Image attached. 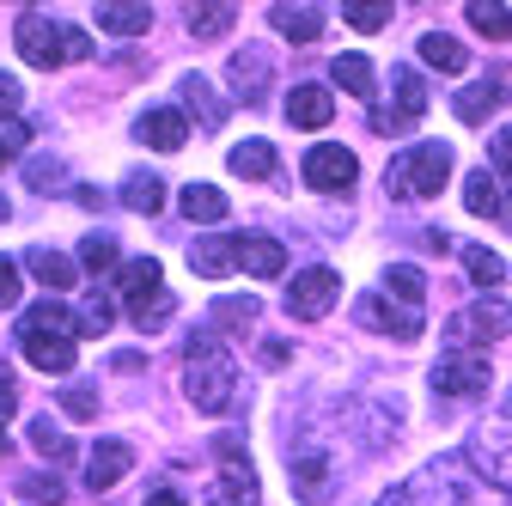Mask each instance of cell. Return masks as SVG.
I'll return each instance as SVG.
<instances>
[{"instance_id":"obj_1","label":"cell","mask_w":512,"mask_h":506,"mask_svg":"<svg viewBox=\"0 0 512 506\" xmlns=\"http://www.w3.org/2000/svg\"><path fill=\"white\" fill-rule=\"evenodd\" d=\"M19 342H25V360L43 366V372H74V354H80V318L55 299H37L25 305L19 318Z\"/></svg>"},{"instance_id":"obj_2","label":"cell","mask_w":512,"mask_h":506,"mask_svg":"<svg viewBox=\"0 0 512 506\" xmlns=\"http://www.w3.org/2000/svg\"><path fill=\"white\" fill-rule=\"evenodd\" d=\"M183 391H189V403H196L202 415L232 409L238 366H232V354L220 348V336H208V330L189 336V354H183Z\"/></svg>"},{"instance_id":"obj_3","label":"cell","mask_w":512,"mask_h":506,"mask_svg":"<svg viewBox=\"0 0 512 506\" xmlns=\"http://www.w3.org/2000/svg\"><path fill=\"white\" fill-rule=\"evenodd\" d=\"M19 55L31 61V68H61V61H86L92 55V37L86 31H74V25H55L49 13H37V7H25L19 13Z\"/></svg>"},{"instance_id":"obj_4","label":"cell","mask_w":512,"mask_h":506,"mask_svg":"<svg viewBox=\"0 0 512 506\" xmlns=\"http://www.w3.org/2000/svg\"><path fill=\"white\" fill-rule=\"evenodd\" d=\"M445 177H452V147L445 141H421L409 153L391 159V171H384V189H391L397 202H433Z\"/></svg>"},{"instance_id":"obj_5","label":"cell","mask_w":512,"mask_h":506,"mask_svg":"<svg viewBox=\"0 0 512 506\" xmlns=\"http://www.w3.org/2000/svg\"><path fill=\"white\" fill-rule=\"evenodd\" d=\"M421 116H427V80L415 68H391V104L372 110V129L378 135H409Z\"/></svg>"},{"instance_id":"obj_6","label":"cell","mask_w":512,"mask_h":506,"mask_svg":"<svg viewBox=\"0 0 512 506\" xmlns=\"http://www.w3.org/2000/svg\"><path fill=\"white\" fill-rule=\"evenodd\" d=\"M488 378H494L488 348H452V354L433 366V391H439V397H482Z\"/></svg>"},{"instance_id":"obj_7","label":"cell","mask_w":512,"mask_h":506,"mask_svg":"<svg viewBox=\"0 0 512 506\" xmlns=\"http://www.w3.org/2000/svg\"><path fill=\"white\" fill-rule=\"evenodd\" d=\"M512 330V305L506 299H476L470 311L452 318V348H488Z\"/></svg>"},{"instance_id":"obj_8","label":"cell","mask_w":512,"mask_h":506,"mask_svg":"<svg viewBox=\"0 0 512 506\" xmlns=\"http://www.w3.org/2000/svg\"><path fill=\"white\" fill-rule=\"evenodd\" d=\"M336 299H342V275H336V269H305V275H293V287H287V318L317 324Z\"/></svg>"},{"instance_id":"obj_9","label":"cell","mask_w":512,"mask_h":506,"mask_svg":"<svg viewBox=\"0 0 512 506\" xmlns=\"http://www.w3.org/2000/svg\"><path fill=\"white\" fill-rule=\"evenodd\" d=\"M354 177H360V159H354L348 147H336V141H324V147H311V153H305V183H311V189H324V196L348 189Z\"/></svg>"},{"instance_id":"obj_10","label":"cell","mask_w":512,"mask_h":506,"mask_svg":"<svg viewBox=\"0 0 512 506\" xmlns=\"http://www.w3.org/2000/svg\"><path fill=\"white\" fill-rule=\"evenodd\" d=\"M360 324H366V330H384V336H397V342H415V336L427 330L415 305H391V299H384V293L360 299Z\"/></svg>"},{"instance_id":"obj_11","label":"cell","mask_w":512,"mask_h":506,"mask_svg":"<svg viewBox=\"0 0 512 506\" xmlns=\"http://www.w3.org/2000/svg\"><path fill=\"white\" fill-rule=\"evenodd\" d=\"M128 470H135V446L128 439H98V446L86 452V482L104 494V488H116Z\"/></svg>"},{"instance_id":"obj_12","label":"cell","mask_w":512,"mask_h":506,"mask_svg":"<svg viewBox=\"0 0 512 506\" xmlns=\"http://www.w3.org/2000/svg\"><path fill=\"white\" fill-rule=\"evenodd\" d=\"M208 500H214V506H263V488H256V470H250V458H226V470L214 476Z\"/></svg>"},{"instance_id":"obj_13","label":"cell","mask_w":512,"mask_h":506,"mask_svg":"<svg viewBox=\"0 0 512 506\" xmlns=\"http://www.w3.org/2000/svg\"><path fill=\"white\" fill-rule=\"evenodd\" d=\"M287 482H293V494L299 500H311V506H324L330 500V458L324 452H287Z\"/></svg>"},{"instance_id":"obj_14","label":"cell","mask_w":512,"mask_h":506,"mask_svg":"<svg viewBox=\"0 0 512 506\" xmlns=\"http://www.w3.org/2000/svg\"><path fill=\"white\" fill-rule=\"evenodd\" d=\"M269 25H275L287 43H317V37H324V7H293V0H275V7H269Z\"/></svg>"},{"instance_id":"obj_15","label":"cell","mask_w":512,"mask_h":506,"mask_svg":"<svg viewBox=\"0 0 512 506\" xmlns=\"http://www.w3.org/2000/svg\"><path fill=\"white\" fill-rule=\"evenodd\" d=\"M330 116H336L330 86H293L287 92V122H293V129H324Z\"/></svg>"},{"instance_id":"obj_16","label":"cell","mask_w":512,"mask_h":506,"mask_svg":"<svg viewBox=\"0 0 512 506\" xmlns=\"http://www.w3.org/2000/svg\"><path fill=\"white\" fill-rule=\"evenodd\" d=\"M232 263H238V238H226V232H208V238L189 244V269L208 275V281H220Z\"/></svg>"},{"instance_id":"obj_17","label":"cell","mask_w":512,"mask_h":506,"mask_svg":"<svg viewBox=\"0 0 512 506\" xmlns=\"http://www.w3.org/2000/svg\"><path fill=\"white\" fill-rule=\"evenodd\" d=\"M238 263H244V275H256V281H275L281 269H287V250H281V238H238Z\"/></svg>"},{"instance_id":"obj_18","label":"cell","mask_w":512,"mask_h":506,"mask_svg":"<svg viewBox=\"0 0 512 506\" xmlns=\"http://www.w3.org/2000/svg\"><path fill=\"white\" fill-rule=\"evenodd\" d=\"M141 141H147L153 153H177V147L189 141V122H183L177 110H147V116H141Z\"/></svg>"},{"instance_id":"obj_19","label":"cell","mask_w":512,"mask_h":506,"mask_svg":"<svg viewBox=\"0 0 512 506\" xmlns=\"http://www.w3.org/2000/svg\"><path fill=\"white\" fill-rule=\"evenodd\" d=\"M165 287V269H159V257H135V263H122L116 269V293L135 305V299H147V293H159Z\"/></svg>"},{"instance_id":"obj_20","label":"cell","mask_w":512,"mask_h":506,"mask_svg":"<svg viewBox=\"0 0 512 506\" xmlns=\"http://www.w3.org/2000/svg\"><path fill=\"white\" fill-rule=\"evenodd\" d=\"M183 214L189 220H202V226H214V220H226L232 214V202H226V189H214V183H183Z\"/></svg>"},{"instance_id":"obj_21","label":"cell","mask_w":512,"mask_h":506,"mask_svg":"<svg viewBox=\"0 0 512 506\" xmlns=\"http://www.w3.org/2000/svg\"><path fill=\"white\" fill-rule=\"evenodd\" d=\"M500 98H506V86H500V80H476V86H464V92H458V104H452V110H458V122H470V129H476V122H488V116L500 110Z\"/></svg>"},{"instance_id":"obj_22","label":"cell","mask_w":512,"mask_h":506,"mask_svg":"<svg viewBox=\"0 0 512 506\" xmlns=\"http://www.w3.org/2000/svg\"><path fill=\"white\" fill-rule=\"evenodd\" d=\"M25 269L49 287V293H68L74 287V263L61 257V250H49V244H37V250H25Z\"/></svg>"},{"instance_id":"obj_23","label":"cell","mask_w":512,"mask_h":506,"mask_svg":"<svg viewBox=\"0 0 512 506\" xmlns=\"http://www.w3.org/2000/svg\"><path fill=\"white\" fill-rule=\"evenodd\" d=\"M464 208H470L476 220H494V214H506V202H500V177H494L488 165L464 177Z\"/></svg>"},{"instance_id":"obj_24","label":"cell","mask_w":512,"mask_h":506,"mask_svg":"<svg viewBox=\"0 0 512 506\" xmlns=\"http://www.w3.org/2000/svg\"><path fill=\"white\" fill-rule=\"evenodd\" d=\"M421 61H427V68H439V74H464L470 68V49L458 37H445V31H427L421 37Z\"/></svg>"},{"instance_id":"obj_25","label":"cell","mask_w":512,"mask_h":506,"mask_svg":"<svg viewBox=\"0 0 512 506\" xmlns=\"http://www.w3.org/2000/svg\"><path fill=\"white\" fill-rule=\"evenodd\" d=\"M147 25H153L147 7H122V0H104V7H98V31L104 37H141Z\"/></svg>"},{"instance_id":"obj_26","label":"cell","mask_w":512,"mask_h":506,"mask_svg":"<svg viewBox=\"0 0 512 506\" xmlns=\"http://www.w3.org/2000/svg\"><path fill=\"white\" fill-rule=\"evenodd\" d=\"M464 19H470L488 43H512V7H500V0H470Z\"/></svg>"},{"instance_id":"obj_27","label":"cell","mask_w":512,"mask_h":506,"mask_svg":"<svg viewBox=\"0 0 512 506\" xmlns=\"http://www.w3.org/2000/svg\"><path fill=\"white\" fill-rule=\"evenodd\" d=\"M159 202H165V183H159L153 171L122 177V208H128V214H159Z\"/></svg>"},{"instance_id":"obj_28","label":"cell","mask_w":512,"mask_h":506,"mask_svg":"<svg viewBox=\"0 0 512 506\" xmlns=\"http://www.w3.org/2000/svg\"><path fill=\"white\" fill-rule=\"evenodd\" d=\"M226 165H232L238 177H250V183H263V177H275V147H269V141H244V147L226 153Z\"/></svg>"},{"instance_id":"obj_29","label":"cell","mask_w":512,"mask_h":506,"mask_svg":"<svg viewBox=\"0 0 512 506\" xmlns=\"http://www.w3.org/2000/svg\"><path fill=\"white\" fill-rule=\"evenodd\" d=\"M183 104L196 110V122H202V129H220V122H226V104L214 98V86H208L202 74H189V80H183Z\"/></svg>"},{"instance_id":"obj_30","label":"cell","mask_w":512,"mask_h":506,"mask_svg":"<svg viewBox=\"0 0 512 506\" xmlns=\"http://www.w3.org/2000/svg\"><path fill=\"white\" fill-rule=\"evenodd\" d=\"M330 80H336L348 98H372V61H366V55H336V61H330Z\"/></svg>"},{"instance_id":"obj_31","label":"cell","mask_w":512,"mask_h":506,"mask_svg":"<svg viewBox=\"0 0 512 506\" xmlns=\"http://www.w3.org/2000/svg\"><path fill=\"white\" fill-rule=\"evenodd\" d=\"M384 293L403 299V305H421L427 299V275L415 263H391V269H384Z\"/></svg>"},{"instance_id":"obj_32","label":"cell","mask_w":512,"mask_h":506,"mask_svg":"<svg viewBox=\"0 0 512 506\" xmlns=\"http://www.w3.org/2000/svg\"><path fill=\"white\" fill-rule=\"evenodd\" d=\"M232 80H238L232 92L256 104V98H263V80H269V61H263V55H244V49H238V55H232Z\"/></svg>"},{"instance_id":"obj_33","label":"cell","mask_w":512,"mask_h":506,"mask_svg":"<svg viewBox=\"0 0 512 506\" xmlns=\"http://www.w3.org/2000/svg\"><path fill=\"white\" fill-rule=\"evenodd\" d=\"M256 318H263V305H256L250 293H226V299H214V324H226V330H250Z\"/></svg>"},{"instance_id":"obj_34","label":"cell","mask_w":512,"mask_h":506,"mask_svg":"<svg viewBox=\"0 0 512 506\" xmlns=\"http://www.w3.org/2000/svg\"><path fill=\"white\" fill-rule=\"evenodd\" d=\"M464 269H470L476 287H500V281H506V263L494 257L488 244H464Z\"/></svg>"},{"instance_id":"obj_35","label":"cell","mask_w":512,"mask_h":506,"mask_svg":"<svg viewBox=\"0 0 512 506\" xmlns=\"http://www.w3.org/2000/svg\"><path fill=\"white\" fill-rule=\"evenodd\" d=\"M31 446H37V452H43L49 464H68V458H74V439H68V433H61V427H55L49 415H43V421L31 427Z\"/></svg>"},{"instance_id":"obj_36","label":"cell","mask_w":512,"mask_h":506,"mask_svg":"<svg viewBox=\"0 0 512 506\" xmlns=\"http://www.w3.org/2000/svg\"><path fill=\"white\" fill-rule=\"evenodd\" d=\"M110 318H116V299H110L104 287H92V293H86V305H80V336H104V330H110Z\"/></svg>"},{"instance_id":"obj_37","label":"cell","mask_w":512,"mask_h":506,"mask_svg":"<svg viewBox=\"0 0 512 506\" xmlns=\"http://www.w3.org/2000/svg\"><path fill=\"white\" fill-rule=\"evenodd\" d=\"M171 311H177V299L159 287V293H147V299H135V305H128V318H135V330H159V324L171 318Z\"/></svg>"},{"instance_id":"obj_38","label":"cell","mask_w":512,"mask_h":506,"mask_svg":"<svg viewBox=\"0 0 512 506\" xmlns=\"http://www.w3.org/2000/svg\"><path fill=\"white\" fill-rule=\"evenodd\" d=\"M232 19H238V7H226V0H220V7H189V31H196V37H226Z\"/></svg>"},{"instance_id":"obj_39","label":"cell","mask_w":512,"mask_h":506,"mask_svg":"<svg viewBox=\"0 0 512 506\" xmlns=\"http://www.w3.org/2000/svg\"><path fill=\"white\" fill-rule=\"evenodd\" d=\"M342 19L354 25V31H384V25H391V7H384V0H348V7H342Z\"/></svg>"},{"instance_id":"obj_40","label":"cell","mask_w":512,"mask_h":506,"mask_svg":"<svg viewBox=\"0 0 512 506\" xmlns=\"http://www.w3.org/2000/svg\"><path fill=\"white\" fill-rule=\"evenodd\" d=\"M80 263H86L92 275L116 269V238H110V232H86V238H80Z\"/></svg>"},{"instance_id":"obj_41","label":"cell","mask_w":512,"mask_h":506,"mask_svg":"<svg viewBox=\"0 0 512 506\" xmlns=\"http://www.w3.org/2000/svg\"><path fill=\"white\" fill-rule=\"evenodd\" d=\"M19 494L31 506H61V482L55 476H19Z\"/></svg>"},{"instance_id":"obj_42","label":"cell","mask_w":512,"mask_h":506,"mask_svg":"<svg viewBox=\"0 0 512 506\" xmlns=\"http://www.w3.org/2000/svg\"><path fill=\"white\" fill-rule=\"evenodd\" d=\"M488 171H494V177L512 189V129H500V135L488 141Z\"/></svg>"},{"instance_id":"obj_43","label":"cell","mask_w":512,"mask_h":506,"mask_svg":"<svg viewBox=\"0 0 512 506\" xmlns=\"http://www.w3.org/2000/svg\"><path fill=\"white\" fill-rule=\"evenodd\" d=\"M61 409L80 415V421H92V415H98V391H92V385H61Z\"/></svg>"},{"instance_id":"obj_44","label":"cell","mask_w":512,"mask_h":506,"mask_svg":"<svg viewBox=\"0 0 512 506\" xmlns=\"http://www.w3.org/2000/svg\"><path fill=\"white\" fill-rule=\"evenodd\" d=\"M25 147H31V129H25V122H0V165L19 159Z\"/></svg>"},{"instance_id":"obj_45","label":"cell","mask_w":512,"mask_h":506,"mask_svg":"<svg viewBox=\"0 0 512 506\" xmlns=\"http://www.w3.org/2000/svg\"><path fill=\"white\" fill-rule=\"evenodd\" d=\"M19 293H25L19 263H13V257H0V311H13V305H19Z\"/></svg>"},{"instance_id":"obj_46","label":"cell","mask_w":512,"mask_h":506,"mask_svg":"<svg viewBox=\"0 0 512 506\" xmlns=\"http://www.w3.org/2000/svg\"><path fill=\"white\" fill-rule=\"evenodd\" d=\"M31 189H43V196H49V189H61V165L55 159H37L31 165Z\"/></svg>"},{"instance_id":"obj_47","label":"cell","mask_w":512,"mask_h":506,"mask_svg":"<svg viewBox=\"0 0 512 506\" xmlns=\"http://www.w3.org/2000/svg\"><path fill=\"white\" fill-rule=\"evenodd\" d=\"M19 98H25V86H19L13 74H0V116H13V110H19Z\"/></svg>"},{"instance_id":"obj_48","label":"cell","mask_w":512,"mask_h":506,"mask_svg":"<svg viewBox=\"0 0 512 506\" xmlns=\"http://www.w3.org/2000/svg\"><path fill=\"white\" fill-rule=\"evenodd\" d=\"M19 409V397H13V378H7V366H0V421H7Z\"/></svg>"},{"instance_id":"obj_49","label":"cell","mask_w":512,"mask_h":506,"mask_svg":"<svg viewBox=\"0 0 512 506\" xmlns=\"http://www.w3.org/2000/svg\"><path fill=\"white\" fill-rule=\"evenodd\" d=\"M147 506H183V494H177V488H153Z\"/></svg>"},{"instance_id":"obj_50","label":"cell","mask_w":512,"mask_h":506,"mask_svg":"<svg viewBox=\"0 0 512 506\" xmlns=\"http://www.w3.org/2000/svg\"><path fill=\"white\" fill-rule=\"evenodd\" d=\"M378 506H415V500H409V488H397V494H384Z\"/></svg>"},{"instance_id":"obj_51","label":"cell","mask_w":512,"mask_h":506,"mask_svg":"<svg viewBox=\"0 0 512 506\" xmlns=\"http://www.w3.org/2000/svg\"><path fill=\"white\" fill-rule=\"evenodd\" d=\"M7 214H13V208H7V196H0V226H7Z\"/></svg>"},{"instance_id":"obj_52","label":"cell","mask_w":512,"mask_h":506,"mask_svg":"<svg viewBox=\"0 0 512 506\" xmlns=\"http://www.w3.org/2000/svg\"><path fill=\"white\" fill-rule=\"evenodd\" d=\"M506 226H512V196H506Z\"/></svg>"},{"instance_id":"obj_53","label":"cell","mask_w":512,"mask_h":506,"mask_svg":"<svg viewBox=\"0 0 512 506\" xmlns=\"http://www.w3.org/2000/svg\"><path fill=\"white\" fill-rule=\"evenodd\" d=\"M0 458H7V433H0Z\"/></svg>"}]
</instances>
